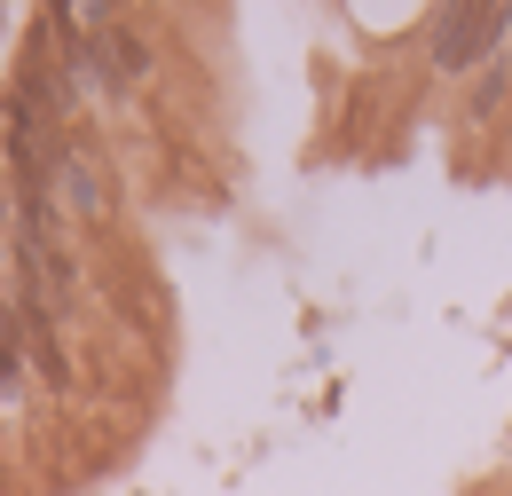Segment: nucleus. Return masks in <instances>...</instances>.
I'll list each match as a JSON object with an SVG mask.
<instances>
[{
	"label": "nucleus",
	"instance_id": "obj_1",
	"mask_svg": "<svg viewBox=\"0 0 512 496\" xmlns=\"http://www.w3.org/2000/svg\"><path fill=\"white\" fill-rule=\"evenodd\" d=\"M505 24H512V8H505V0H449V8H442V24H434V56H442L449 71H465L473 56L505 48Z\"/></svg>",
	"mask_w": 512,
	"mask_h": 496
},
{
	"label": "nucleus",
	"instance_id": "obj_2",
	"mask_svg": "<svg viewBox=\"0 0 512 496\" xmlns=\"http://www.w3.org/2000/svg\"><path fill=\"white\" fill-rule=\"evenodd\" d=\"M512 87V40H505V63H497V71H489V79H481V103H497V95H505Z\"/></svg>",
	"mask_w": 512,
	"mask_h": 496
}]
</instances>
